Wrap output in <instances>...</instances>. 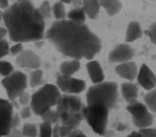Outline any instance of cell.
<instances>
[{
    "label": "cell",
    "instance_id": "cell-6",
    "mask_svg": "<svg viewBox=\"0 0 156 137\" xmlns=\"http://www.w3.org/2000/svg\"><path fill=\"white\" fill-rule=\"evenodd\" d=\"M109 111L102 104H87L83 111V118L94 132L103 136L106 133Z\"/></svg>",
    "mask_w": 156,
    "mask_h": 137
},
{
    "label": "cell",
    "instance_id": "cell-23",
    "mask_svg": "<svg viewBox=\"0 0 156 137\" xmlns=\"http://www.w3.org/2000/svg\"><path fill=\"white\" fill-rule=\"evenodd\" d=\"M144 104L150 111L156 113V88L148 91L143 97Z\"/></svg>",
    "mask_w": 156,
    "mask_h": 137
},
{
    "label": "cell",
    "instance_id": "cell-31",
    "mask_svg": "<svg viewBox=\"0 0 156 137\" xmlns=\"http://www.w3.org/2000/svg\"><path fill=\"white\" fill-rule=\"evenodd\" d=\"M10 46L5 39L0 40V60L9 54Z\"/></svg>",
    "mask_w": 156,
    "mask_h": 137
},
{
    "label": "cell",
    "instance_id": "cell-1",
    "mask_svg": "<svg viewBox=\"0 0 156 137\" xmlns=\"http://www.w3.org/2000/svg\"><path fill=\"white\" fill-rule=\"evenodd\" d=\"M45 37L63 55L73 59L93 60L101 49V42L89 27L68 19L56 20L46 30Z\"/></svg>",
    "mask_w": 156,
    "mask_h": 137
},
{
    "label": "cell",
    "instance_id": "cell-7",
    "mask_svg": "<svg viewBox=\"0 0 156 137\" xmlns=\"http://www.w3.org/2000/svg\"><path fill=\"white\" fill-rule=\"evenodd\" d=\"M1 83L6 92L9 100L14 107L18 108L16 99L26 91L27 86V76L22 71H14L8 76L3 77Z\"/></svg>",
    "mask_w": 156,
    "mask_h": 137
},
{
    "label": "cell",
    "instance_id": "cell-26",
    "mask_svg": "<svg viewBox=\"0 0 156 137\" xmlns=\"http://www.w3.org/2000/svg\"><path fill=\"white\" fill-rule=\"evenodd\" d=\"M52 13L56 20H63L66 19L67 13L65 10V4L60 1L55 2L52 7Z\"/></svg>",
    "mask_w": 156,
    "mask_h": 137
},
{
    "label": "cell",
    "instance_id": "cell-42",
    "mask_svg": "<svg viewBox=\"0 0 156 137\" xmlns=\"http://www.w3.org/2000/svg\"><path fill=\"white\" fill-rule=\"evenodd\" d=\"M8 33V31L6 29V27H0V40L4 39L5 37L7 35Z\"/></svg>",
    "mask_w": 156,
    "mask_h": 137
},
{
    "label": "cell",
    "instance_id": "cell-40",
    "mask_svg": "<svg viewBox=\"0 0 156 137\" xmlns=\"http://www.w3.org/2000/svg\"><path fill=\"white\" fill-rule=\"evenodd\" d=\"M4 137H23V136L21 132L18 130V128H13Z\"/></svg>",
    "mask_w": 156,
    "mask_h": 137
},
{
    "label": "cell",
    "instance_id": "cell-14",
    "mask_svg": "<svg viewBox=\"0 0 156 137\" xmlns=\"http://www.w3.org/2000/svg\"><path fill=\"white\" fill-rule=\"evenodd\" d=\"M89 77L93 84H96L104 81L105 76L102 68L97 60H89L86 65Z\"/></svg>",
    "mask_w": 156,
    "mask_h": 137
},
{
    "label": "cell",
    "instance_id": "cell-15",
    "mask_svg": "<svg viewBox=\"0 0 156 137\" xmlns=\"http://www.w3.org/2000/svg\"><path fill=\"white\" fill-rule=\"evenodd\" d=\"M121 93L126 102L133 103L137 100L138 97V88L131 82H124L121 85Z\"/></svg>",
    "mask_w": 156,
    "mask_h": 137
},
{
    "label": "cell",
    "instance_id": "cell-3",
    "mask_svg": "<svg viewBox=\"0 0 156 137\" xmlns=\"http://www.w3.org/2000/svg\"><path fill=\"white\" fill-rule=\"evenodd\" d=\"M85 105L77 95L62 94L56 105L61 125L71 129L77 128L83 118Z\"/></svg>",
    "mask_w": 156,
    "mask_h": 137
},
{
    "label": "cell",
    "instance_id": "cell-17",
    "mask_svg": "<svg viewBox=\"0 0 156 137\" xmlns=\"http://www.w3.org/2000/svg\"><path fill=\"white\" fill-rule=\"evenodd\" d=\"M143 35V30L139 23L136 21L130 22L127 27L125 41L131 43L139 39Z\"/></svg>",
    "mask_w": 156,
    "mask_h": 137
},
{
    "label": "cell",
    "instance_id": "cell-21",
    "mask_svg": "<svg viewBox=\"0 0 156 137\" xmlns=\"http://www.w3.org/2000/svg\"><path fill=\"white\" fill-rule=\"evenodd\" d=\"M86 16L87 15L83 7H74L67 13L66 16L69 21L79 24H83L85 21Z\"/></svg>",
    "mask_w": 156,
    "mask_h": 137
},
{
    "label": "cell",
    "instance_id": "cell-41",
    "mask_svg": "<svg viewBox=\"0 0 156 137\" xmlns=\"http://www.w3.org/2000/svg\"><path fill=\"white\" fill-rule=\"evenodd\" d=\"M58 125H59V124L54 125V127H52V137H60L59 133H58Z\"/></svg>",
    "mask_w": 156,
    "mask_h": 137
},
{
    "label": "cell",
    "instance_id": "cell-35",
    "mask_svg": "<svg viewBox=\"0 0 156 137\" xmlns=\"http://www.w3.org/2000/svg\"><path fill=\"white\" fill-rule=\"evenodd\" d=\"M18 100L19 104L24 107V106L27 105L28 104H30V100H31V96L29 93L25 91L18 97Z\"/></svg>",
    "mask_w": 156,
    "mask_h": 137
},
{
    "label": "cell",
    "instance_id": "cell-24",
    "mask_svg": "<svg viewBox=\"0 0 156 137\" xmlns=\"http://www.w3.org/2000/svg\"><path fill=\"white\" fill-rule=\"evenodd\" d=\"M43 72L40 69L33 70L29 77V83L30 87L35 88L43 84Z\"/></svg>",
    "mask_w": 156,
    "mask_h": 137
},
{
    "label": "cell",
    "instance_id": "cell-20",
    "mask_svg": "<svg viewBox=\"0 0 156 137\" xmlns=\"http://www.w3.org/2000/svg\"><path fill=\"white\" fill-rule=\"evenodd\" d=\"M101 7H102L109 15L118 13L122 8V4L119 0H99Z\"/></svg>",
    "mask_w": 156,
    "mask_h": 137
},
{
    "label": "cell",
    "instance_id": "cell-4",
    "mask_svg": "<svg viewBox=\"0 0 156 137\" xmlns=\"http://www.w3.org/2000/svg\"><path fill=\"white\" fill-rule=\"evenodd\" d=\"M118 98V84L112 81H103L93 84L86 93L87 104H102L110 110L115 107Z\"/></svg>",
    "mask_w": 156,
    "mask_h": 137
},
{
    "label": "cell",
    "instance_id": "cell-32",
    "mask_svg": "<svg viewBox=\"0 0 156 137\" xmlns=\"http://www.w3.org/2000/svg\"><path fill=\"white\" fill-rule=\"evenodd\" d=\"M145 33L149 37L152 43L156 45V22L152 23L145 31Z\"/></svg>",
    "mask_w": 156,
    "mask_h": 137
},
{
    "label": "cell",
    "instance_id": "cell-43",
    "mask_svg": "<svg viewBox=\"0 0 156 137\" xmlns=\"http://www.w3.org/2000/svg\"><path fill=\"white\" fill-rule=\"evenodd\" d=\"M9 6L8 0H0V9H5Z\"/></svg>",
    "mask_w": 156,
    "mask_h": 137
},
{
    "label": "cell",
    "instance_id": "cell-9",
    "mask_svg": "<svg viewBox=\"0 0 156 137\" xmlns=\"http://www.w3.org/2000/svg\"><path fill=\"white\" fill-rule=\"evenodd\" d=\"M13 107L10 101L0 97V137H4L12 130Z\"/></svg>",
    "mask_w": 156,
    "mask_h": 137
},
{
    "label": "cell",
    "instance_id": "cell-22",
    "mask_svg": "<svg viewBox=\"0 0 156 137\" xmlns=\"http://www.w3.org/2000/svg\"><path fill=\"white\" fill-rule=\"evenodd\" d=\"M132 119L133 125L139 129L151 127L154 122L153 115L151 113L150 111L148 112L145 115L143 116L142 117L138 118H134Z\"/></svg>",
    "mask_w": 156,
    "mask_h": 137
},
{
    "label": "cell",
    "instance_id": "cell-39",
    "mask_svg": "<svg viewBox=\"0 0 156 137\" xmlns=\"http://www.w3.org/2000/svg\"><path fill=\"white\" fill-rule=\"evenodd\" d=\"M68 137H87V135L80 130L77 128H74L72 130L70 134Z\"/></svg>",
    "mask_w": 156,
    "mask_h": 137
},
{
    "label": "cell",
    "instance_id": "cell-27",
    "mask_svg": "<svg viewBox=\"0 0 156 137\" xmlns=\"http://www.w3.org/2000/svg\"><path fill=\"white\" fill-rule=\"evenodd\" d=\"M21 133L23 137H37L38 133V129L34 123L27 122L23 126Z\"/></svg>",
    "mask_w": 156,
    "mask_h": 137
},
{
    "label": "cell",
    "instance_id": "cell-47",
    "mask_svg": "<svg viewBox=\"0 0 156 137\" xmlns=\"http://www.w3.org/2000/svg\"><path fill=\"white\" fill-rule=\"evenodd\" d=\"M59 1L63 2V4H71L72 0H59Z\"/></svg>",
    "mask_w": 156,
    "mask_h": 137
},
{
    "label": "cell",
    "instance_id": "cell-18",
    "mask_svg": "<svg viewBox=\"0 0 156 137\" xmlns=\"http://www.w3.org/2000/svg\"><path fill=\"white\" fill-rule=\"evenodd\" d=\"M126 110L132 116V119L142 117L150 111L144 104L138 100L131 104H128Z\"/></svg>",
    "mask_w": 156,
    "mask_h": 137
},
{
    "label": "cell",
    "instance_id": "cell-38",
    "mask_svg": "<svg viewBox=\"0 0 156 137\" xmlns=\"http://www.w3.org/2000/svg\"><path fill=\"white\" fill-rule=\"evenodd\" d=\"M21 117L20 114L14 113L12 119V129L13 128H17L20 124Z\"/></svg>",
    "mask_w": 156,
    "mask_h": 137
},
{
    "label": "cell",
    "instance_id": "cell-19",
    "mask_svg": "<svg viewBox=\"0 0 156 137\" xmlns=\"http://www.w3.org/2000/svg\"><path fill=\"white\" fill-rule=\"evenodd\" d=\"M82 7L87 16L90 19H94L99 14L101 5L99 0H83Z\"/></svg>",
    "mask_w": 156,
    "mask_h": 137
},
{
    "label": "cell",
    "instance_id": "cell-10",
    "mask_svg": "<svg viewBox=\"0 0 156 137\" xmlns=\"http://www.w3.org/2000/svg\"><path fill=\"white\" fill-rule=\"evenodd\" d=\"M135 55L133 49L128 44L122 43L116 46L108 54V60L113 63H122L131 61Z\"/></svg>",
    "mask_w": 156,
    "mask_h": 137
},
{
    "label": "cell",
    "instance_id": "cell-8",
    "mask_svg": "<svg viewBox=\"0 0 156 137\" xmlns=\"http://www.w3.org/2000/svg\"><path fill=\"white\" fill-rule=\"evenodd\" d=\"M56 86L61 93L66 94L77 95L86 89V83L83 80L60 74L57 77Z\"/></svg>",
    "mask_w": 156,
    "mask_h": 137
},
{
    "label": "cell",
    "instance_id": "cell-28",
    "mask_svg": "<svg viewBox=\"0 0 156 137\" xmlns=\"http://www.w3.org/2000/svg\"><path fill=\"white\" fill-rule=\"evenodd\" d=\"M40 15L45 19L51 17L52 14V7L48 1H43L37 8Z\"/></svg>",
    "mask_w": 156,
    "mask_h": 137
},
{
    "label": "cell",
    "instance_id": "cell-36",
    "mask_svg": "<svg viewBox=\"0 0 156 137\" xmlns=\"http://www.w3.org/2000/svg\"><path fill=\"white\" fill-rule=\"evenodd\" d=\"M32 113H33V111L32 110L30 106L27 105L23 107V108L21 110L19 114L21 119H25L29 118L32 116Z\"/></svg>",
    "mask_w": 156,
    "mask_h": 137
},
{
    "label": "cell",
    "instance_id": "cell-12",
    "mask_svg": "<svg viewBox=\"0 0 156 137\" xmlns=\"http://www.w3.org/2000/svg\"><path fill=\"white\" fill-rule=\"evenodd\" d=\"M136 79L138 84L147 91L156 87V76L146 64L143 63L141 66Z\"/></svg>",
    "mask_w": 156,
    "mask_h": 137
},
{
    "label": "cell",
    "instance_id": "cell-2",
    "mask_svg": "<svg viewBox=\"0 0 156 137\" xmlns=\"http://www.w3.org/2000/svg\"><path fill=\"white\" fill-rule=\"evenodd\" d=\"M3 22L15 43L38 41L45 37L44 19L30 0H16L4 10Z\"/></svg>",
    "mask_w": 156,
    "mask_h": 137
},
{
    "label": "cell",
    "instance_id": "cell-46",
    "mask_svg": "<svg viewBox=\"0 0 156 137\" xmlns=\"http://www.w3.org/2000/svg\"><path fill=\"white\" fill-rule=\"evenodd\" d=\"M3 17H4V11L2 10L1 9H0V23L1 21H3Z\"/></svg>",
    "mask_w": 156,
    "mask_h": 137
},
{
    "label": "cell",
    "instance_id": "cell-5",
    "mask_svg": "<svg viewBox=\"0 0 156 137\" xmlns=\"http://www.w3.org/2000/svg\"><path fill=\"white\" fill-rule=\"evenodd\" d=\"M61 95L56 85L48 83L43 85L31 96L29 105L33 113L40 116L57 105Z\"/></svg>",
    "mask_w": 156,
    "mask_h": 137
},
{
    "label": "cell",
    "instance_id": "cell-25",
    "mask_svg": "<svg viewBox=\"0 0 156 137\" xmlns=\"http://www.w3.org/2000/svg\"><path fill=\"white\" fill-rule=\"evenodd\" d=\"M40 118L43 122L52 125H54L60 123L59 116L56 110H54L52 108L41 115Z\"/></svg>",
    "mask_w": 156,
    "mask_h": 137
},
{
    "label": "cell",
    "instance_id": "cell-33",
    "mask_svg": "<svg viewBox=\"0 0 156 137\" xmlns=\"http://www.w3.org/2000/svg\"><path fill=\"white\" fill-rule=\"evenodd\" d=\"M24 51L23 46L21 43H15L12 46L10 47L9 54L17 57L21 54Z\"/></svg>",
    "mask_w": 156,
    "mask_h": 137
},
{
    "label": "cell",
    "instance_id": "cell-34",
    "mask_svg": "<svg viewBox=\"0 0 156 137\" xmlns=\"http://www.w3.org/2000/svg\"><path fill=\"white\" fill-rule=\"evenodd\" d=\"M141 137H156V128L147 127L139 130Z\"/></svg>",
    "mask_w": 156,
    "mask_h": 137
},
{
    "label": "cell",
    "instance_id": "cell-37",
    "mask_svg": "<svg viewBox=\"0 0 156 137\" xmlns=\"http://www.w3.org/2000/svg\"><path fill=\"white\" fill-rule=\"evenodd\" d=\"M72 130L70 128H68L63 125L59 124L58 125V133L60 137H68L70 134Z\"/></svg>",
    "mask_w": 156,
    "mask_h": 137
},
{
    "label": "cell",
    "instance_id": "cell-29",
    "mask_svg": "<svg viewBox=\"0 0 156 137\" xmlns=\"http://www.w3.org/2000/svg\"><path fill=\"white\" fill-rule=\"evenodd\" d=\"M15 71L12 64L6 60H0V76L5 77L10 75Z\"/></svg>",
    "mask_w": 156,
    "mask_h": 137
},
{
    "label": "cell",
    "instance_id": "cell-30",
    "mask_svg": "<svg viewBox=\"0 0 156 137\" xmlns=\"http://www.w3.org/2000/svg\"><path fill=\"white\" fill-rule=\"evenodd\" d=\"M39 137H52V125L42 122L38 128Z\"/></svg>",
    "mask_w": 156,
    "mask_h": 137
},
{
    "label": "cell",
    "instance_id": "cell-16",
    "mask_svg": "<svg viewBox=\"0 0 156 137\" xmlns=\"http://www.w3.org/2000/svg\"><path fill=\"white\" fill-rule=\"evenodd\" d=\"M81 66L79 60L72 59L63 61L60 65V74L65 76H73L80 69Z\"/></svg>",
    "mask_w": 156,
    "mask_h": 137
},
{
    "label": "cell",
    "instance_id": "cell-11",
    "mask_svg": "<svg viewBox=\"0 0 156 137\" xmlns=\"http://www.w3.org/2000/svg\"><path fill=\"white\" fill-rule=\"evenodd\" d=\"M15 62L21 68L32 70L39 69L41 64L40 56L31 50H24L16 57Z\"/></svg>",
    "mask_w": 156,
    "mask_h": 137
},
{
    "label": "cell",
    "instance_id": "cell-45",
    "mask_svg": "<svg viewBox=\"0 0 156 137\" xmlns=\"http://www.w3.org/2000/svg\"><path fill=\"white\" fill-rule=\"evenodd\" d=\"M127 137H141V135L139 131H133Z\"/></svg>",
    "mask_w": 156,
    "mask_h": 137
},
{
    "label": "cell",
    "instance_id": "cell-13",
    "mask_svg": "<svg viewBox=\"0 0 156 137\" xmlns=\"http://www.w3.org/2000/svg\"><path fill=\"white\" fill-rule=\"evenodd\" d=\"M115 72L120 77L132 82L136 78L138 70L136 63L131 60L118 64Z\"/></svg>",
    "mask_w": 156,
    "mask_h": 137
},
{
    "label": "cell",
    "instance_id": "cell-44",
    "mask_svg": "<svg viewBox=\"0 0 156 137\" xmlns=\"http://www.w3.org/2000/svg\"><path fill=\"white\" fill-rule=\"evenodd\" d=\"M83 0H72L71 3L74 7H82Z\"/></svg>",
    "mask_w": 156,
    "mask_h": 137
}]
</instances>
